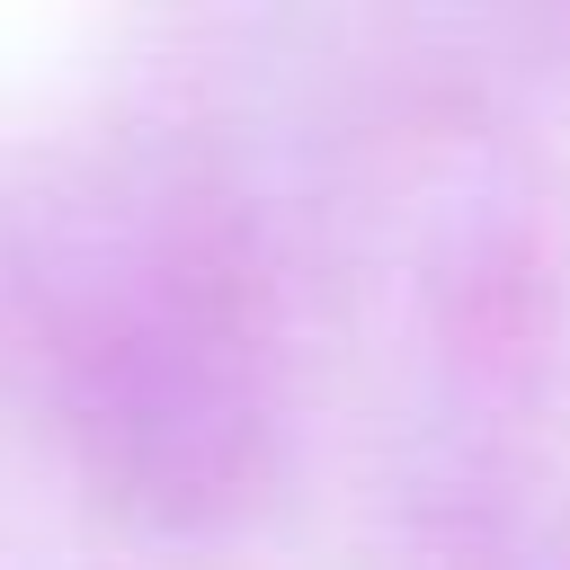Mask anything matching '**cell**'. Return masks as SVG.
Instances as JSON below:
<instances>
[{"instance_id": "cell-1", "label": "cell", "mask_w": 570, "mask_h": 570, "mask_svg": "<svg viewBox=\"0 0 570 570\" xmlns=\"http://www.w3.org/2000/svg\"><path fill=\"white\" fill-rule=\"evenodd\" d=\"M71 436L98 490L142 517L232 508L258 472V347L223 276L160 267L71 338Z\"/></svg>"}]
</instances>
